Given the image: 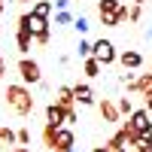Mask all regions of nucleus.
Here are the masks:
<instances>
[{"label": "nucleus", "instance_id": "7ed1b4c3", "mask_svg": "<svg viewBox=\"0 0 152 152\" xmlns=\"http://www.w3.org/2000/svg\"><path fill=\"white\" fill-rule=\"evenodd\" d=\"M128 125L140 137H149V140H152V116H149V110H134L128 116Z\"/></svg>", "mask_w": 152, "mask_h": 152}, {"label": "nucleus", "instance_id": "6ab92c4d", "mask_svg": "<svg viewBox=\"0 0 152 152\" xmlns=\"http://www.w3.org/2000/svg\"><path fill=\"white\" fill-rule=\"evenodd\" d=\"M76 52H79V58H82V61H85V58H91V55H94V43L79 40V49H76Z\"/></svg>", "mask_w": 152, "mask_h": 152}, {"label": "nucleus", "instance_id": "f03ea898", "mask_svg": "<svg viewBox=\"0 0 152 152\" xmlns=\"http://www.w3.org/2000/svg\"><path fill=\"white\" fill-rule=\"evenodd\" d=\"M6 104L18 113V116H31L34 113V97L28 85H6Z\"/></svg>", "mask_w": 152, "mask_h": 152}, {"label": "nucleus", "instance_id": "a878e982", "mask_svg": "<svg viewBox=\"0 0 152 152\" xmlns=\"http://www.w3.org/2000/svg\"><path fill=\"white\" fill-rule=\"evenodd\" d=\"M76 122V110H64V125H73Z\"/></svg>", "mask_w": 152, "mask_h": 152}, {"label": "nucleus", "instance_id": "aec40b11", "mask_svg": "<svg viewBox=\"0 0 152 152\" xmlns=\"http://www.w3.org/2000/svg\"><path fill=\"white\" fill-rule=\"evenodd\" d=\"M61 24H73V15H70L67 9H58L55 12V28H61Z\"/></svg>", "mask_w": 152, "mask_h": 152}, {"label": "nucleus", "instance_id": "ddd939ff", "mask_svg": "<svg viewBox=\"0 0 152 152\" xmlns=\"http://www.w3.org/2000/svg\"><path fill=\"white\" fill-rule=\"evenodd\" d=\"M0 146H6V149H15L18 146V137L12 128H0Z\"/></svg>", "mask_w": 152, "mask_h": 152}, {"label": "nucleus", "instance_id": "f704fd0d", "mask_svg": "<svg viewBox=\"0 0 152 152\" xmlns=\"http://www.w3.org/2000/svg\"><path fill=\"white\" fill-rule=\"evenodd\" d=\"M18 3H31V0H18Z\"/></svg>", "mask_w": 152, "mask_h": 152}, {"label": "nucleus", "instance_id": "4be33fe9", "mask_svg": "<svg viewBox=\"0 0 152 152\" xmlns=\"http://www.w3.org/2000/svg\"><path fill=\"white\" fill-rule=\"evenodd\" d=\"M119 113H125V116H131V113H134V104H131V97H122V100H119Z\"/></svg>", "mask_w": 152, "mask_h": 152}, {"label": "nucleus", "instance_id": "20e7f679", "mask_svg": "<svg viewBox=\"0 0 152 152\" xmlns=\"http://www.w3.org/2000/svg\"><path fill=\"white\" fill-rule=\"evenodd\" d=\"M18 73H21V79L31 82V85H40V82H43L40 64H37V61H31V58H21V61H18Z\"/></svg>", "mask_w": 152, "mask_h": 152}, {"label": "nucleus", "instance_id": "39448f33", "mask_svg": "<svg viewBox=\"0 0 152 152\" xmlns=\"http://www.w3.org/2000/svg\"><path fill=\"white\" fill-rule=\"evenodd\" d=\"M91 58L100 61V67H107V64H113L119 55H116V46H113L110 40H97V43H94V55H91Z\"/></svg>", "mask_w": 152, "mask_h": 152}, {"label": "nucleus", "instance_id": "1a4fd4ad", "mask_svg": "<svg viewBox=\"0 0 152 152\" xmlns=\"http://www.w3.org/2000/svg\"><path fill=\"white\" fill-rule=\"evenodd\" d=\"M73 97H76V104H82V107H91L94 104V91H91V85H73Z\"/></svg>", "mask_w": 152, "mask_h": 152}, {"label": "nucleus", "instance_id": "2f4dec72", "mask_svg": "<svg viewBox=\"0 0 152 152\" xmlns=\"http://www.w3.org/2000/svg\"><path fill=\"white\" fill-rule=\"evenodd\" d=\"M94 152H107V146H94Z\"/></svg>", "mask_w": 152, "mask_h": 152}, {"label": "nucleus", "instance_id": "9d476101", "mask_svg": "<svg viewBox=\"0 0 152 152\" xmlns=\"http://www.w3.org/2000/svg\"><path fill=\"white\" fill-rule=\"evenodd\" d=\"M119 61H122V67H125V70H137V67L143 64V55L137 52V49H128V52H122V55H119Z\"/></svg>", "mask_w": 152, "mask_h": 152}, {"label": "nucleus", "instance_id": "bb28decb", "mask_svg": "<svg viewBox=\"0 0 152 152\" xmlns=\"http://www.w3.org/2000/svg\"><path fill=\"white\" fill-rule=\"evenodd\" d=\"M116 15H119V24H122V21H128V6L122 3V6H119V12H116Z\"/></svg>", "mask_w": 152, "mask_h": 152}, {"label": "nucleus", "instance_id": "2eb2a0df", "mask_svg": "<svg viewBox=\"0 0 152 152\" xmlns=\"http://www.w3.org/2000/svg\"><path fill=\"white\" fill-rule=\"evenodd\" d=\"M52 9H55V3H52V0H37V3H34V15H43V18H49V15H52Z\"/></svg>", "mask_w": 152, "mask_h": 152}, {"label": "nucleus", "instance_id": "f8f14e48", "mask_svg": "<svg viewBox=\"0 0 152 152\" xmlns=\"http://www.w3.org/2000/svg\"><path fill=\"white\" fill-rule=\"evenodd\" d=\"M61 125H52V122H46V128H43V143L46 149H55V134H58Z\"/></svg>", "mask_w": 152, "mask_h": 152}, {"label": "nucleus", "instance_id": "f257e3e1", "mask_svg": "<svg viewBox=\"0 0 152 152\" xmlns=\"http://www.w3.org/2000/svg\"><path fill=\"white\" fill-rule=\"evenodd\" d=\"M18 31H28L40 46L49 43V18H43V15H34V12L18 15Z\"/></svg>", "mask_w": 152, "mask_h": 152}, {"label": "nucleus", "instance_id": "412c9836", "mask_svg": "<svg viewBox=\"0 0 152 152\" xmlns=\"http://www.w3.org/2000/svg\"><path fill=\"white\" fill-rule=\"evenodd\" d=\"M73 28H76V34H88V28H91V24H88L85 15H79V18H73Z\"/></svg>", "mask_w": 152, "mask_h": 152}, {"label": "nucleus", "instance_id": "b1692460", "mask_svg": "<svg viewBox=\"0 0 152 152\" xmlns=\"http://www.w3.org/2000/svg\"><path fill=\"white\" fill-rule=\"evenodd\" d=\"M15 137H18V146H28V143H31V131H28V128L15 131Z\"/></svg>", "mask_w": 152, "mask_h": 152}, {"label": "nucleus", "instance_id": "5701e85b", "mask_svg": "<svg viewBox=\"0 0 152 152\" xmlns=\"http://www.w3.org/2000/svg\"><path fill=\"white\" fill-rule=\"evenodd\" d=\"M100 24L104 28H119V15H100Z\"/></svg>", "mask_w": 152, "mask_h": 152}, {"label": "nucleus", "instance_id": "423d86ee", "mask_svg": "<svg viewBox=\"0 0 152 152\" xmlns=\"http://www.w3.org/2000/svg\"><path fill=\"white\" fill-rule=\"evenodd\" d=\"M73 146H76V137H73V131L61 125V128H58V134H55V149H52V152H70Z\"/></svg>", "mask_w": 152, "mask_h": 152}, {"label": "nucleus", "instance_id": "dca6fc26", "mask_svg": "<svg viewBox=\"0 0 152 152\" xmlns=\"http://www.w3.org/2000/svg\"><path fill=\"white\" fill-rule=\"evenodd\" d=\"M15 43H18V52H31V43H34V37H31L28 31H18Z\"/></svg>", "mask_w": 152, "mask_h": 152}, {"label": "nucleus", "instance_id": "6e6552de", "mask_svg": "<svg viewBox=\"0 0 152 152\" xmlns=\"http://www.w3.org/2000/svg\"><path fill=\"white\" fill-rule=\"evenodd\" d=\"M55 104H58L61 110H73V107H76V97H73V88H70V85H58Z\"/></svg>", "mask_w": 152, "mask_h": 152}, {"label": "nucleus", "instance_id": "393cba45", "mask_svg": "<svg viewBox=\"0 0 152 152\" xmlns=\"http://www.w3.org/2000/svg\"><path fill=\"white\" fill-rule=\"evenodd\" d=\"M140 15H143V9H140V6L134 3V6L128 9V21H140Z\"/></svg>", "mask_w": 152, "mask_h": 152}, {"label": "nucleus", "instance_id": "c756f323", "mask_svg": "<svg viewBox=\"0 0 152 152\" xmlns=\"http://www.w3.org/2000/svg\"><path fill=\"white\" fill-rule=\"evenodd\" d=\"M12 152H31V146H15Z\"/></svg>", "mask_w": 152, "mask_h": 152}, {"label": "nucleus", "instance_id": "cd10ccee", "mask_svg": "<svg viewBox=\"0 0 152 152\" xmlns=\"http://www.w3.org/2000/svg\"><path fill=\"white\" fill-rule=\"evenodd\" d=\"M55 9H70V0H55Z\"/></svg>", "mask_w": 152, "mask_h": 152}, {"label": "nucleus", "instance_id": "c9c22d12", "mask_svg": "<svg viewBox=\"0 0 152 152\" xmlns=\"http://www.w3.org/2000/svg\"><path fill=\"white\" fill-rule=\"evenodd\" d=\"M149 40H152V28H149Z\"/></svg>", "mask_w": 152, "mask_h": 152}, {"label": "nucleus", "instance_id": "72a5a7b5", "mask_svg": "<svg viewBox=\"0 0 152 152\" xmlns=\"http://www.w3.org/2000/svg\"><path fill=\"white\" fill-rule=\"evenodd\" d=\"M134 3H137V6H140V3H143V0H134Z\"/></svg>", "mask_w": 152, "mask_h": 152}, {"label": "nucleus", "instance_id": "473e14b6", "mask_svg": "<svg viewBox=\"0 0 152 152\" xmlns=\"http://www.w3.org/2000/svg\"><path fill=\"white\" fill-rule=\"evenodd\" d=\"M3 9H6V6H3V0H0V12H3Z\"/></svg>", "mask_w": 152, "mask_h": 152}, {"label": "nucleus", "instance_id": "0eeeda50", "mask_svg": "<svg viewBox=\"0 0 152 152\" xmlns=\"http://www.w3.org/2000/svg\"><path fill=\"white\" fill-rule=\"evenodd\" d=\"M97 113H100V119H104L107 125L119 122V116H122V113H119V104H113L110 97H104V100H100V104H97Z\"/></svg>", "mask_w": 152, "mask_h": 152}, {"label": "nucleus", "instance_id": "7c9ffc66", "mask_svg": "<svg viewBox=\"0 0 152 152\" xmlns=\"http://www.w3.org/2000/svg\"><path fill=\"white\" fill-rule=\"evenodd\" d=\"M6 73V64H3V58H0V76H3Z\"/></svg>", "mask_w": 152, "mask_h": 152}, {"label": "nucleus", "instance_id": "4468645a", "mask_svg": "<svg viewBox=\"0 0 152 152\" xmlns=\"http://www.w3.org/2000/svg\"><path fill=\"white\" fill-rule=\"evenodd\" d=\"M119 6H122V0H100V3H97V12H100V15H116Z\"/></svg>", "mask_w": 152, "mask_h": 152}, {"label": "nucleus", "instance_id": "c85d7f7f", "mask_svg": "<svg viewBox=\"0 0 152 152\" xmlns=\"http://www.w3.org/2000/svg\"><path fill=\"white\" fill-rule=\"evenodd\" d=\"M107 152H128V146H110L107 143Z\"/></svg>", "mask_w": 152, "mask_h": 152}, {"label": "nucleus", "instance_id": "a211bd4d", "mask_svg": "<svg viewBox=\"0 0 152 152\" xmlns=\"http://www.w3.org/2000/svg\"><path fill=\"white\" fill-rule=\"evenodd\" d=\"M82 70H85V76H100V61L97 58H85Z\"/></svg>", "mask_w": 152, "mask_h": 152}, {"label": "nucleus", "instance_id": "e433bc0d", "mask_svg": "<svg viewBox=\"0 0 152 152\" xmlns=\"http://www.w3.org/2000/svg\"><path fill=\"white\" fill-rule=\"evenodd\" d=\"M149 152H152V140H149Z\"/></svg>", "mask_w": 152, "mask_h": 152}, {"label": "nucleus", "instance_id": "9b49d317", "mask_svg": "<svg viewBox=\"0 0 152 152\" xmlns=\"http://www.w3.org/2000/svg\"><path fill=\"white\" fill-rule=\"evenodd\" d=\"M46 122H52V125H64V110H61L58 104H49V107H46Z\"/></svg>", "mask_w": 152, "mask_h": 152}, {"label": "nucleus", "instance_id": "f3484780", "mask_svg": "<svg viewBox=\"0 0 152 152\" xmlns=\"http://www.w3.org/2000/svg\"><path fill=\"white\" fill-rule=\"evenodd\" d=\"M107 143H110V146H128V131H125V125H122V128H119L116 134L110 137Z\"/></svg>", "mask_w": 152, "mask_h": 152}, {"label": "nucleus", "instance_id": "4c0bfd02", "mask_svg": "<svg viewBox=\"0 0 152 152\" xmlns=\"http://www.w3.org/2000/svg\"><path fill=\"white\" fill-rule=\"evenodd\" d=\"M70 152H79V149H70Z\"/></svg>", "mask_w": 152, "mask_h": 152}]
</instances>
